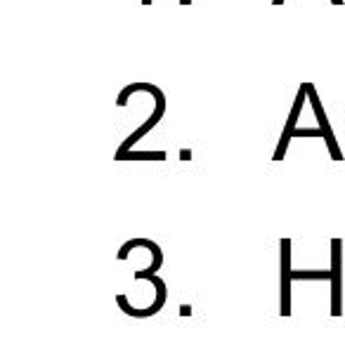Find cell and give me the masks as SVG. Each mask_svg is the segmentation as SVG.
I'll list each match as a JSON object with an SVG mask.
<instances>
[{"instance_id":"11","label":"cell","mask_w":345,"mask_h":361,"mask_svg":"<svg viewBox=\"0 0 345 361\" xmlns=\"http://www.w3.org/2000/svg\"><path fill=\"white\" fill-rule=\"evenodd\" d=\"M142 5H152V0H142Z\"/></svg>"},{"instance_id":"10","label":"cell","mask_w":345,"mask_h":361,"mask_svg":"<svg viewBox=\"0 0 345 361\" xmlns=\"http://www.w3.org/2000/svg\"><path fill=\"white\" fill-rule=\"evenodd\" d=\"M272 5H284V0H272Z\"/></svg>"},{"instance_id":"3","label":"cell","mask_w":345,"mask_h":361,"mask_svg":"<svg viewBox=\"0 0 345 361\" xmlns=\"http://www.w3.org/2000/svg\"><path fill=\"white\" fill-rule=\"evenodd\" d=\"M305 87H308V102L313 104L315 118H317V123H320V128L324 130V142H327L331 161H343L341 145L336 142V135H334V130H331V123H329V118H327V111H324V104H322L320 94H317V87L313 83H305Z\"/></svg>"},{"instance_id":"8","label":"cell","mask_w":345,"mask_h":361,"mask_svg":"<svg viewBox=\"0 0 345 361\" xmlns=\"http://www.w3.org/2000/svg\"><path fill=\"white\" fill-rule=\"evenodd\" d=\"M301 137H317V140H324V130L322 128H296L293 133H291V140H301Z\"/></svg>"},{"instance_id":"4","label":"cell","mask_w":345,"mask_h":361,"mask_svg":"<svg viewBox=\"0 0 345 361\" xmlns=\"http://www.w3.org/2000/svg\"><path fill=\"white\" fill-rule=\"evenodd\" d=\"M147 281H152L154 283V288H157V298H154V302L150 305V307H133L131 302H128V298L126 295H116V302H119V307L123 310V314L128 317H133V319H147V317H154V314H159L161 310H164V305H166V300H168V290H166V281L161 276H150Z\"/></svg>"},{"instance_id":"7","label":"cell","mask_w":345,"mask_h":361,"mask_svg":"<svg viewBox=\"0 0 345 361\" xmlns=\"http://www.w3.org/2000/svg\"><path fill=\"white\" fill-rule=\"evenodd\" d=\"M168 154L166 152H126L121 161H166Z\"/></svg>"},{"instance_id":"6","label":"cell","mask_w":345,"mask_h":361,"mask_svg":"<svg viewBox=\"0 0 345 361\" xmlns=\"http://www.w3.org/2000/svg\"><path fill=\"white\" fill-rule=\"evenodd\" d=\"M164 116H166V94L161 92V94H159V99H157V106H154V111H152V116L138 128V130H133L131 135H128L123 145H121V147L116 149V156H114V161H121V159H123V154H126V152H131V149H133L135 145H138V142H140L142 137H145V135H150V133L154 130V128H157V126L161 123V118H164Z\"/></svg>"},{"instance_id":"5","label":"cell","mask_w":345,"mask_h":361,"mask_svg":"<svg viewBox=\"0 0 345 361\" xmlns=\"http://www.w3.org/2000/svg\"><path fill=\"white\" fill-rule=\"evenodd\" d=\"M305 102H308V87H305V83H301L298 94H296V99H293V106H291L289 121H286V126H284V130H282L279 145H277V149H274V156H272L274 163L284 161V156H286L289 145H291V133L298 128V118H301V111H303V104H305Z\"/></svg>"},{"instance_id":"1","label":"cell","mask_w":345,"mask_h":361,"mask_svg":"<svg viewBox=\"0 0 345 361\" xmlns=\"http://www.w3.org/2000/svg\"><path fill=\"white\" fill-rule=\"evenodd\" d=\"M279 264H282V305H279V314L291 317V283L296 279L301 281H331V269H291V238H282L279 241Z\"/></svg>"},{"instance_id":"2","label":"cell","mask_w":345,"mask_h":361,"mask_svg":"<svg viewBox=\"0 0 345 361\" xmlns=\"http://www.w3.org/2000/svg\"><path fill=\"white\" fill-rule=\"evenodd\" d=\"M343 314V238H331V317Z\"/></svg>"},{"instance_id":"9","label":"cell","mask_w":345,"mask_h":361,"mask_svg":"<svg viewBox=\"0 0 345 361\" xmlns=\"http://www.w3.org/2000/svg\"><path fill=\"white\" fill-rule=\"evenodd\" d=\"M331 3H334V5H343L345 0H331Z\"/></svg>"}]
</instances>
